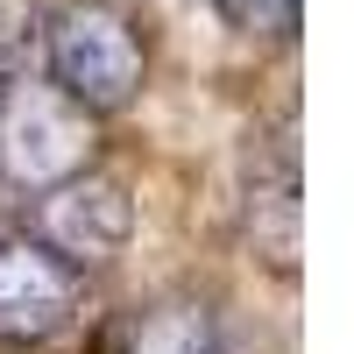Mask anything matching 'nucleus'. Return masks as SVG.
<instances>
[{
    "label": "nucleus",
    "mask_w": 354,
    "mask_h": 354,
    "mask_svg": "<svg viewBox=\"0 0 354 354\" xmlns=\"http://www.w3.org/2000/svg\"><path fill=\"white\" fill-rule=\"evenodd\" d=\"M50 85L85 113H121L142 93V43L121 8L71 0L50 15Z\"/></svg>",
    "instance_id": "nucleus-1"
},
{
    "label": "nucleus",
    "mask_w": 354,
    "mask_h": 354,
    "mask_svg": "<svg viewBox=\"0 0 354 354\" xmlns=\"http://www.w3.org/2000/svg\"><path fill=\"white\" fill-rule=\"evenodd\" d=\"M93 156V113L71 106L57 85H36V78H15L0 85V177L15 192L36 198L43 185L85 170Z\"/></svg>",
    "instance_id": "nucleus-2"
},
{
    "label": "nucleus",
    "mask_w": 354,
    "mask_h": 354,
    "mask_svg": "<svg viewBox=\"0 0 354 354\" xmlns=\"http://www.w3.org/2000/svg\"><path fill=\"white\" fill-rule=\"evenodd\" d=\"M135 234V205L113 177H93V170H71L57 185L36 192V241L50 255H64L71 270H100L128 248Z\"/></svg>",
    "instance_id": "nucleus-3"
},
{
    "label": "nucleus",
    "mask_w": 354,
    "mask_h": 354,
    "mask_svg": "<svg viewBox=\"0 0 354 354\" xmlns=\"http://www.w3.org/2000/svg\"><path fill=\"white\" fill-rule=\"evenodd\" d=\"M78 312V270L36 234H0V340H50Z\"/></svg>",
    "instance_id": "nucleus-4"
},
{
    "label": "nucleus",
    "mask_w": 354,
    "mask_h": 354,
    "mask_svg": "<svg viewBox=\"0 0 354 354\" xmlns=\"http://www.w3.org/2000/svg\"><path fill=\"white\" fill-rule=\"evenodd\" d=\"M128 354H227V326L198 298H163L149 312H135Z\"/></svg>",
    "instance_id": "nucleus-5"
},
{
    "label": "nucleus",
    "mask_w": 354,
    "mask_h": 354,
    "mask_svg": "<svg viewBox=\"0 0 354 354\" xmlns=\"http://www.w3.org/2000/svg\"><path fill=\"white\" fill-rule=\"evenodd\" d=\"M213 8H220V15L234 21V28H248V36H255V28L283 36V28L298 21V0H213Z\"/></svg>",
    "instance_id": "nucleus-6"
}]
</instances>
